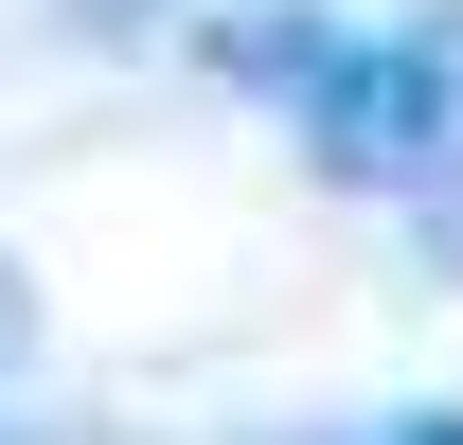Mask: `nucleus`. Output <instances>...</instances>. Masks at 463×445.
Here are the masks:
<instances>
[{
  "mask_svg": "<svg viewBox=\"0 0 463 445\" xmlns=\"http://www.w3.org/2000/svg\"><path fill=\"white\" fill-rule=\"evenodd\" d=\"M232 71L286 90V125L356 196H410L428 232H463V0H410V18H250Z\"/></svg>",
  "mask_w": 463,
  "mask_h": 445,
  "instance_id": "obj_1",
  "label": "nucleus"
},
{
  "mask_svg": "<svg viewBox=\"0 0 463 445\" xmlns=\"http://www.w3.org/2000/svg\"><path fill=\"white\" fill-rule=\"evenodd\" d=\"M410 445H463V410H446V428H410Z\"/></svg>",
  "mask_w": 463,
  "mask_h": 445,
  "instance_id": "obj_2",
  "label": "nucleus"
}]
</instances>
